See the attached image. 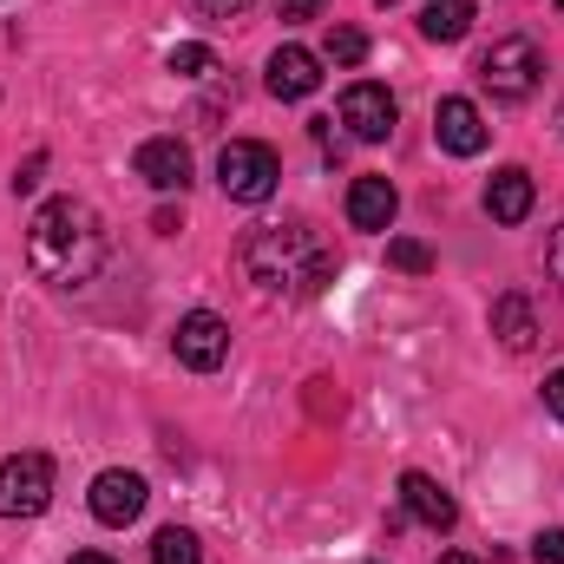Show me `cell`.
<instances>
[{
    "label": "cell",
    "instance_id": "cell-1",
    "mask_svg": "<svg viewBox=\"0 0 564 564\" xmlns=\"http://www.w3.org/2000/svg\"><path fill=\"white\" fill-rule=\"evenodd\" d=\"M26 263L53 289H79L106 263V224L86 197H46L26 224Z\"/></svg>",
    "mask_w": 564,
    "mask_h": 564
},
{
    "label": "cell",
    "instance_id": "cell-2",
    "mask_svg": "<svg viewBox=\"0 0 564 564\" xmlns=\"http://www.w3.org/2000/svg\"><path fill=\"white\" fill-rule=\"evenodd\" d=\"M237 257H243V276L257 289H289V295H322L341 270V257L328 243H315L308 224H263L243 237Z\"/></svg>",
    "mask_w": 564,
    "mask_h": 564
},
{
    "label": "cell",
    "instance_id": "cell-3",
    "mask_svg": "<svg viewBox=\"0 0 564 564\" xmlns=\"http://www.w3.org/2000/svg\"><path fill=\"white\" fill-rule=\"evenodd\" d=\"M479 86L492 93V99H506V106H519V99H532L539 93V73H545V53L525 40V33H506V40H492L486 53H479Z\"/></svg>",
    "mask_w": 564,
    "mask_h": 564
},
{
    "label": "cell",
    "instance_id": "cell-4",
    "mask_svg": "<svg viewBox=\"0 0 564 564\" xmlns=\"http://www.w3.org/2000/svg\"><path fill=\"white\" fill-rule=\"evenodd\" d=\"M276 151L257 139H230L217 151V184H224V197H237V204H270L276 197Z\"/></svg>",
    "mask_w": 564,
    "mask_h": 564
},
{
    "label": "cell",
    "instance_id": "cell-5",
    "mask_svg": "<svg viewBox=\"0 0 564 564\" xmlns=\"http://www.w3.org/2000/svg\"><path fill=\"white\" fill-rule=\"evenodd\" d=\"M46 499H53V459L46 453L0 459V519H40Z\"/></svg>",
    "mask_w": 564,
    "mask_h": 564
},
{
    "label": "cell",
    "instance_id": "cell-6",
    "mask_svg": "<svg viewBox=\"0 0 564 564\" xmlns=\"http://www.w3.org/2000/svg\"><path fill=\"white\" fill-rule=\"evenodd\" d=\"M171 348H177V361H184V368L210 375V368H224V361H230V322H224V315H210V308H191V315L177 322Z\"/></svg>",
    "mask_w": 564,
    "mask_h": 564
},
{
    "label": "cell",
    "instance_id": "cell-7",
    "mask_svg": "<svg viewBox=\"0 0 564 564\" xmlns=\"http://www.w3.org/2000/svg\"><path fill=\"white\" fill-rule=\"evenodd\" d=\"M394 119H401V106H394V93H388V86L361 79V86H348V93H341V126H348V139L381 144L388 132H394Z\"/></svg>",
    "mask_w": 564,
    "mask_h": 564
},
{
    "label": "cell",
    "instance_id": "cell-8",
    "mask_svg": "<svg viewBox=\"0 0 564 564\" xmlns=\"http://www.w3.org/2000/svg\"><path fill=\"white\" fill-rule=\"evenodd\" d=\"M144 499H151L144 479L126 473V466H112V473L93 479V519H99V525H132V519L144 512Z\"/></svg>",
    "mask_w": 564,
    "mask_h": 564
},
{
    "label": "cell",
    "instance_id": "cell-9",
    "mask_svg": "<svg viewBox=\"0 0 564 564\" xmlns=\"http://www.w3.org/2000/svg\"><path fill=\"white\" fill-rule=\"evenodd\" d=\"M433 139H440V151H453V158H479V151H486V119H479V106H473V99H440V106H433Z\"/></svg>",
    "mask_w": 564,
    "mask_h": 564
},
{
    "label": "cell",
    "instance_id": "cell-10",
    "mask_svg": "<svg viewBox=\"0 0 564 564\" xmlns=\"http://www.w3.org/2000/svg\"><path fill=\"white\" fill-rule=\"evenodd\" d=\"M401 506H408V519H421L426 532H453L459 525L453 492L440 479H426V473H401Z\"/></svg>",
    "mask_w": 564,
    "mask_h": 564
},
{
    "label": "cell",
    "instance_id": "cell-11",
    "mask_svg": "<svg viewBox=\"0 0 564 564\" xmlns=\"http://www.w3.org/2000/svg\"><path fill=\"white\" fill-rule=\"evenodd\" d=\"M263 86H270L276 99H308V93L322 86V59H315L308 46H276V53H270Z\"/></svg>",
    "mask_w": 564,
    "mask_h": 564
},
{
    "label": "cell",
    "instance_id": "cell-12",
    "mask_svg": "<svg viewBox=\"0 0 564 564\" xmlns=\"http://www.w3.org/2000/svg\"><path fill=\"white\" fill-rule=\"evenodd\" d=\"M132 164H139V177L151 191H184V184H191V151L177 139H144Z\"/></svg>",
    "mask_w": 564,
    "mask_h": 564
},
{
    "label": "cell",
    "instance_id": "cell-13",
    "mask_svg": "<svg viewBox=\"0 0 564 564\" xmlns=\"http://www.w3.org/2000/svg\"><path fill=\"white\" fill-rule=\"evenodd\" d=\"M394 210H401V197H394L388 177H355V184H348V224H355V230H388Z\"/></svg>",
    "mask_w": 564,
    "mask_h": 564
},
{
    "label": "cell",
    "instance_id": "cell-14",
    "mask_svg": "<svg viewBox=\"0 0 564 564\" xmlns=\"http://www.w3.org/2000/svg\"><path fill=\"white\" fill-rule=\"evenodd\" d=\"M486 217H492V224H525V217H532V171L506 164V171L486 184Z\"/></svg>",
    "mask_w": 564,
    "mask_h": 564
},
{
    "label": "cell",
    "instance_id": "cell-15",
    "mask_svg": "<svg viewBox=\"0 0 564 564\" xmlns=\"http://www.w3.org/2000/svg\"><path fill=\"white\" fill-rule=\"evenodd\" d=\"M492 335H499L512 355H532V341H539L532 302H525V295H499V302H492Z\"/></svg>",
    "mask_w": 564,
    "mask_h": 564
},
{
    "label": "cell",
    "instance_id": "cell-16",
    "mask_svg": "<svg viewBox=\"0 0 564 564\" xmlns=\"http://www.w3.org/2000/svg\"><path fill=\"white\" fill-rule=\"evenodd\" d=\"M421 33L440 40V46L466 40L473 33V0H421Z\"/></svg>",
    "mask_w": 564,
    "mask_h": 564
},
{
    "label": "cell",
    "instance_id": "cell-17",
    "mask_svg": "<svg viewBox=\"0 0 564 564\" xmlns=\"http://www.w3.org/2000/svg\"><path fill=\"white\" fill-rule=\"evenodd\" d=\"M151 564H204L197 532H184V525H164V532L151 539Z\"/></svg>",
    "mask_w": 564,
    "mask_h": 564
},
{
    "label": "cell",
    "instance_id": "cell-18",
    "mask_svg": "<svg viewBox=\"0 0 564 564\" xmlns=\"http://www.w3.org/2000/svg\"><path fill=\"white\" fill-rule=\"evenodd\" d=\"M322 59H335V66H361V59H368V33H361V26H328Z\"/></svg>",
    "mask_w": 564,
    "mask_h": 564
},
{
    "label": "cell",
    "instance_id": "cell-19",
    "mask_svg": "<svg viewBox=\"0 0 564 564\" xmlns=\"http://www.w3.org/2000/svg\"><path fill=\"white\" fill-rule=\"evenodd\" d=\"M164 66H171L177 79H210V73H217V53L191 40V46H171V59H164Z\"/></svg>",
    "mask_w": 564,
    "mask_h": 564
},
{
    "label": "cell",
    "instance_id": "cell-20",
    "mask_svg": "<svg viewBox=\"0 0 564 564\" xmlns=\"http://www.w3.org/2000/svg\"><path fill=\"white\" fill-rule=\"evenodd\" d=\"M388 263H394V270H408V276H426V270H433V250L414 243V237H394V243H388Z\"/></svg>",
    "mask_w": 564,
    "mask_h": 564
},
{
    "label": "cell",
    "instance_id": "cell-21",
    "mask_svg": "<svg viewBox=\"0 0 564 564\" xmlns=\"http://www.w3.org/2000/svg\"><path fill=\"white\" fill-rule=\"evenodd\" d=\"M532 564H564V525H552V532L532 539Z\"/></svg>",
    "mask_w": 564,
    "mask_h": 564
},
{
    "label": "cell",
    "instance_id": "cell-22",
    "mask_svg": "<svg viewBox=\"0 0 564 564\" xmlns=\"http://www.w3.org/2000/svg\"><path fill=\"white\" fill-rule=\"evenodd\" d=\"M276 13L289 20V26H302V20H315V13H322V0H276Z\"/></svg>",
    "mask_w": 564,
    "mask_h": 564
},
{
    "label": "cell",
    "instance_id": "cell-23",
    "mask_svg": "<svg viewBox=\"0 0 564 564\" xmlns=\"http://www.w3.org/2000/svg\"><path fill=\"white\" fill-rule=\"evenodd\" d=\"M545 270H552V282L564 289V224L552 230V243H545Z\"/></svg>",
    "mask_w": 564,
    "mask_h": 564
},
{
    "label": "cell",
    "instance_id": "cell-24",
    "mask_svg": "<svg viewBox=\"0 0 564 564\" xmlns=\"http://www.w3.org/2000/svg\"><path fill=\"white\" fill-rule=\"evenodd\" d=\"M545 408H552V414L564 421V368L552 375V381H545Z\"/></svg>",
    "mask_w": 564,
    "mask_h": 564
},
{
    "label": "cell",
    "instance_id": "cell-25",
    "mask_svg": "<svg viewBox=\"0 0 564 564\" xmlns=\"http://www.w3.org/2000/svg\"><path fill=\"white\" fill-rule=\"evenodd\" d=\"M40 171H46V158H26V171L13 177V191H33V184H40Z\"/></svg>",
    "mask_w": 564,
    "mask_h": 564
},
{
    "label": "cell",
    "instance_id": "cell-26",
    "mask_svg": "<svg viewBox=\"0 0 564 564\" xmlns=\"http://www.w3.org/2000/svg\"><path fill=\"white\" fill-rule=\"evenodd\" d=\"M151 230H158V237H177V230H184V217H177V210H158V217H151Z\"/></svg>",
    "mask_w": 564,
    "mask_h": 564
},
{
    "label": "cell",
    "instance_id": "cell-27",
    "mask_svg": "<svg viewBox=\"0 0 564 564\" xmlns=\"http://www.w3.org/2000/svg\"><path fill=\"white\" fill-rule=\"evenodd\" d=\"M197 7H210V13H243L250 0H197Z\"/></svg>",
    "mask_w": 564,
    "mask_h": 564
},
{
    "label": "cell",
    "instance_id": "cell-28",
    "mask_svg": "<svg viewBox=\"0 0 564 564\" xmlns=\"http://www.w3.org/2000/svg\"><path fill=\"white\" fill-rule=\"evenodd\" d=\"M66 564H112V558H106V552H73Z\"/></svg>",
    "mask_w": 564,
    "mask_h": 564
},
{
    "label": "cell",
    "instance_id": "cell-29",
    "mask_svg": "<svg viewBox=\"0 0 564 564\" xmlns=\"http://www.w3.org/2000/svg\"><path fill=\"white\" fill-rule=\"evenodd\" d=\"M440 564H473V558H459V552H446V558H440Z\"/></svg>",
    "mask_w": 564,
    "mask_h": 564
},
{
    "label": "cell",
    "instance_id": "cell-30",
    "mask_svg": "<svg viewBox=\"0 0 564 564\" xmlns=\"http://www.w3.org/2000/svg\"><path fill=\"white\" fill-rule=\"evenodd\" d=\"M558 126H564V106H558Z\"/></svg>",
    "mask_w": 564,
    "mask_h": 564
},
{
    "label": "cell",
    "instance_id": "cell-31",
    "mask_svg": "<svg viewBox=\"0 0 564 564\" xmlns=\"http://www.w3.org/2000/svg\"><path fill=\"white\" fill-rule=\"evenodd\" d=\"M381 7H394V0H381Z\"/></svg>",
    "mask_w": 564,
    "mask_h": 564
},
{
    "label": "cell",
    "instance_id": "cell-32",
    "mask_svg": "<svg viewBox=\"0 0 564 564\" xmlns=\"http://www.w3.org/2000/svg\"><path fill=\"white\" fill-rule=\"evenodd\" d=\"M558 13H564V0H558Z\"/></svg>",
    "mask_w": 564,
    "mask_h": 564
}]
</instances>
